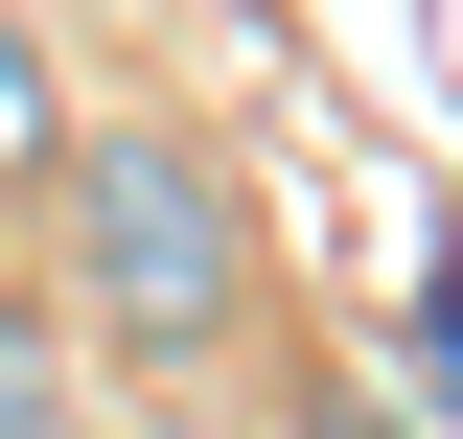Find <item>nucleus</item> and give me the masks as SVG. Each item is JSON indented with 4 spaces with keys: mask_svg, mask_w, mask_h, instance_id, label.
Here are the masks:
<instances>
[{
    "mask_svg": "<svg viewBox=\"0 0 463 439\" xmlns=\"http://www.w3.org/2000/svg\"><path fill=\"white\" fill-rule=\"evenodd\" d=\"M70 301H93L116 347H209V324H232V185L185 163L163 116L70 163Z\"/></svg>",
    "mask_w": 463,
    "mask_h": 439,
    "instance_id": "1",
    "label": "nucleus"
},
{
    "mask_svg": "<svg viewBox=\"0 0 463 439\" xmlns=\"http://www.w3.org/2000/svg\"><path fill=\"white\" fill-rule=\"evenodd\" d=\"M0 439H70V347H47V301H0Z\"/></svg>",
    "mask_w": 463,
    "mask_h": 439,
    "instance_id": "2",
    "label": "nucleus"
},
{
    "mask_svg": "<svg viewBox=\"0 0 463 439\" xmlns=\"http://www.w3.org/2000/svg\"><path fill=\"white\" fill-rule=\"evenodd\" d=\"M47 139H70V93H47V47H24V0H0V185L47 163Z\"/></svg>",
    "mask_w": 463,
    "mask_h": 439,
    "instance_id": "3",
    "label": "nucleus"
}]
</instances>
